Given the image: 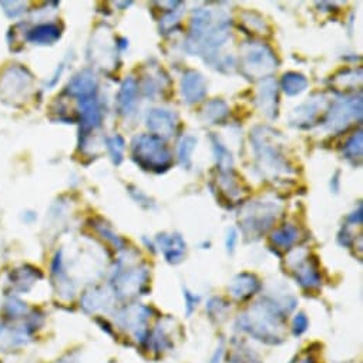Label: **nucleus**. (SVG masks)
Returning <instances> with one entry per match:
<instances>
[{
	"instance_id": "obj_1",
	"label": "nucleus",
	"mask_w": 363,
	"mask_h": 363,
	"mask_svg": "<svg viewBox=\"0 0 363 363\" xmlns=\"http://www.w3.org/2000/svg\"><path fill=\"white\" fill-rule=\"evenodd\" d=\"M284 313L279 305L268 301L255 303L241 319L242 329L265 343H281L279 332L284 328Z\"/></svg>"
},
{
	"instance_id": "obj_2",
	"label": "nucleus",
	"mask_w": 363,
	"mask_h": 363,
	"mask_svg": "<svg viewBox=\"0 0 363 363\" xmlns=\"http://www.w3.org/2000/svg\"><path fill=\"white\" fill-rule=\"evenodd\" d=\"M230 38V23L227 19L214 22L210 11L200 9L191 22L189 45L194 46V53L211 55L217 52Z\"/></svg>"
},
{
	"instance_id": "obj_3",
	"label": "nucleus",
	"mask_w": 363,
	"mask_h": 363,
	"mask_svg": "<svg viewBox=\"0 0 363 363\" xmlns=\"http://www.w3.org/2000/svg\"><path fill=\"white\" fill-rule=\"evenodd\" d=\"M133 157L144 169L161 172L171 165V154L164 141L152 134H144L133 141Z\"/></svg>"
},
{
	"instance_id": "obj_4",
	"label": "nucleus",
	"mask_w": 363,
	"mask_h": 363,
	"mask_svg": "<svg viewBox=\"0 0 363 363\" xmlns=\"http://www.w3.org/2000/svg\"><path fill=\"white\" fill-rule=\"evenodd\" d=\"M278 67L274 52L262 43H251L242 52V70L250 77H265Z\"/></svg>"
},
{
	"instance_id": "obj_5",
	"label": "nucleus",
	"mask_w": 363,
	"mask_h": 363,
	"mask_svg": "<svg viewBox=\"0 0 363 363\" xmlns=\"http://www.w3.org/2000/svg\"><path fill=\"white\" fill-rule=\"evenodd\" d=\"M278 208L269 203H259L250 207V211L244 213L242 227L248 235H259L265 233L277 220Z\"/></svg>"
},
{
	"instance_id": "obj_6",
	"label": "nucleus",
	"mask_w": 363,
	"mask_h": 363,
	"mask_svg": "<svg viewBox=\"0 0 363 363\" xmlns=\"http://www.w3.org/2000/svg\"><path fill=\"white\" fill-rule=\"evenodd\" d=\"M360 116H362L360 97L350 99V100H340L330 108L325 123L330 131H340V130H345L352 120H356V118L360 120Z\"/></svg>"
},
{
	"instance_id": "obj_7",
	"label": "nucleus",
	"mask_w": 363,
	"mask_h": 363,
	"mask_svg": "<svg viewBox=\"0 0 363 363\" xmlns=\"http://www.w3.org/2000/svg\"><path fill=\"white\" fill-rule=\"evenodd\" d=\"M148 281V272L145 269H128L117 275L114 289L121 298L137 295L143 291Z\"/></svg>"
},
{
	"instance_id": "obj_8",
	"label": "nucleus",
	"mask_w": 363,
	"mask_h": 363,
	"mask_svg": "<svg viewBox=\"0 0 363 363\" xmlns=\"http://www.w3.org/2000/svg\"><path fill=\"white\" fill-rule=\"evenodd\" d=\"M147 125L152 131V135L168 138L175 133L177 118L167 110H151L147 116Z\"/></svg>"
},
{
	"instance_id": "obj_9",
	"label": "nucleus",
	"mask_w": 363,
	"mask_h": 363,
	"mask_svg": "<svg viewBox=\"0 0 363 363\" xmlns=\"http://www.w3.org/2000/svg\"><path fill=\"white\" fill-rule=\"evenodd\" d=\"M254 144L255 150L258 154V160L261 161V167L268 171H272L274 174H278L281 171H285L286 162L282 160L277 148L271 144H268L265 140L261 141L255 134H254Z\"/></svg>"
},
{
	"instance_id": "obj_10",
	"label": "nucleus",
	"mask_w": 363,
	"mask_h": 363,
	"mask_svg": "<svg viewBox=\"0 0 363 363\" xmlns=\"http://www.w3.org/2000/svg\"><path fill=\"white\" fill-rule=\"evenodd\" d=\"M299 257V261H292V272L295 274L298 282L306 288L313 289L320 285V277L318 269L312 265L309 258H302L301 252H296Z\"/></svg>"
},
{
	"instance_id": "obj_11",
	"label": "nucleus",
	"mask_w": 363,
	"mask_h": 363,
	"mask_svg": "<svg viewBox=\"0 0 363 363\" xmlns=\"http://www.w3.org/2000/svg\"><path fill=\"white\" fill-rule=\"evenodd\" d=\"M257 103L261 108V111L268 117H275L278 110V90L277 83L274 79L268 77L264 80V83L259 86Z\"/></svg>"
},
{
	"instance_id": "obj_12",
	"label": "nucleus",
	"mask_w": 363,
	"mask_h": 363,
	"mask_svg": "<svg viewBox=\"0 0 363 363\" xmlns=\"http://www.w3.org/2000/svg\"><path fill=\"white\" fill-rule=\"evenodd\" d=\"M181 87H183V96L189 103H197L207 94V83L197 72H187L181 82Z\"/></svg>"
},
{
	"instance_id": "obj_13",
	"label": "nucleus",
	"mask_w": 363,
	"mask_h": 363,
	"mask_svg": "<svg viewBox=\"0 0 363 363\" xmlns=\"http://www.w3.org/2000/svg\"><path fill=\"white\" fill-rule=\"evenodd\" d=\"M157 242L169 264H178L183 261L186 252V242L179 235H158Z\"/></svg>"
},
{
	"instance_id": "obj_14",
	"label": "nucleus",
	"mask_w": 363,
	"mask_h": 363,
	"mask_svg": "<svg viewBox=\"0 0 363 363\" xmlns=\"http://www.w3.org/2000/svg\"><path fill=\"white\" fill-rule=\"evenodd\" d=\"M259 288H261V284L257 279V277L252 274H241L235 277L233 284L228 286L231 295L240 301H245L251 298L254 294L259 291Z\"/></svg>"
},
{
	"instance_id": "obj_15",
	"label": "nucleus",
	"mask_w": 363,
	"mask_h": 363,
	"mask_svg": "<svg viewBox=\"0 0 363 363\" xmlns=\"http://www.w3.org/2000/svg\"><path fill=\"white\" fill-rule=\"evenodd\" d=\"M137 93H138V84H137L135 79H133V77L127 79L123 83L121 90L117 97L118 110L121 114L128 116L134 111V108L137 106Z\"/></svg>"
},
{
	"instance_id": "obj_16",
	"label": "nucleus",
	"mask_w": 363,
	"mask_h": 363,
	"mask_svg": "<svg viewBox=\"0 0 363 363\" xmlns=\"http://www.w3.org/2000/svg\"><path fill=\"white\" fill-rule=\"evenodd\" d=\"M96 86H97V83H96L94 76L89 72H83L72 80V83L69 84V91L73 96L80 97L82 100L90 99V97H93V94L96 91Z\"/></svg>"
},
{
	"instance_id": "obj_17",
	"label": "nucleus",
	"mask_w": 363,
	"mask_h": 363,
	"mask_svg": "<svg viewBox=\"0 0 363 363\" xmlns=\"http://www.w3.org/2000/svg\"><path fill=\"white\" fill-rule=\"evenodd\" d=\"M60 36V30L55 25H42L30 32L29 39L38 45H52Z\"/></svg>"
},
{
	"instance_id": "obj_18",
	"label": "nucleus",
	"mask_w": 363,
	"mask_h": 363,
	"mask_svg": "<svg viewBox=\"0 0 363 363\" xmlns=\"http://www.w3.org/2000/svg\"><path fill=\"white\" fill-rule=\"evenodd\" d=\"M272 242L281 250H289L298 240V230L294 225H285L272 234Z\"/></svg>"
},
{
	"instance_id": "obj_19",
	"label": "nucleus",
	"mask_w": 363,
	"mask_h": 363,
	"mask_svg": "<svg viewBox=\"0 0 363 363\" xmlns=\"http://www.w3.org/2000/svg\"><path fill=\"white\" fill-rule=\"evenodd\" d=\"M308 87V80L298 73H286L282 77V89L288 96H296Z\"/></svg>"
},
{
	"instance_id": "obj_20",
	"label": "nucleus",
	"mask_w": 363,
	"mask_h": 363,
	"mask_svg": "<svg viewBox=\"0 0 363 363\" xmlns=\"http://www.w3.org/2000/svg\"><path fill=\"white\" fill-rule=\"evenodd\" d=\"M320 100V99H319ZM319 100H315L312 99L311 101L302 104L299 108L295 110V114H296V120H294L296 124H302V123H312L315 120V117L318 116L319 113V108H320V103Z\"/></svg>"
},
{
	"instance_id": "obj_21",
	"label": "nucleus",
	"mask_w": 363,
	"mask_h": 363,
	"mask_svg": "<svg viewBox=\"0 0 363 363\" xmlns=\"http://www.w3.org/2000/svg\"><path fill=\"white\" fill-rule=\"evenodd\" d=\"M228 116V107L221 100L210 101L204 108V118L211 124L223 121Z\"/></svg>"
},
{
	"instance_id": "obj_22",
	"label": "nucleus",
	"mask_w": 363,
	"mask_h": 363,
	"mask_svg": "<svg viewBox=\"0 0 363 363\" xmlns=\"http://www.w3.org/2000/svg\"><path fill=\"white\" fill-rule=\"evenodd\" d=\"M197 145V138L191 137V135H186L179 140L178 143V158L179 162L183 164L184 167H189L191 162V155L193 151L196 150Z\"/></svg>"
},
{
	"instance_id": "obj_23",
	"label": "nucleus",
	"mask_w": 363,
	"mask_h": 363,
	"mask_svg": "<svg viewBox=\"0 0 363 363\" xmlns=\"http://www.w3.org/2000/svg\"><path fill=\"white\" fill-rule=\"evenodd\" d=\"M346 158H360L362 157V133H356L352 138L346 143L343 150Z\"/></svg>"
},
{
	"instance_id": "obj_24",
	"label": "nucleus",
	"mask_w": 363,
	"mask_h": 363,
	"mask_svg": "<svg viewBox=\"0 0 363 363\" xmlns=\"http://www.w3.org/2000/svg\"><path fill=\"white\" fill-rule=\"evenodd\" d=\"M107 147L110 150L113 161L116 164H120L121 160H123V152H124V140L120 135H114L111 138H107Z\"/></svg>"
},
{
	"instance_id": "obj_25",
	"label": "nucleus",
	"mask_w": 363,
	"mask_h": 363,
	"mask_svg": "<svg viewBox=\"0 0 363 363\" xmlns=\"http://www.w3.org/2000/svg\"><path fill=\"white\" fill-rule=\"evenodd\" d=\"M214 150H216L217 162H218V167L221 168V171H230L231 165H233V158H231V154L228 152V150L224 148L220 143L214 144Z\"/></svg>"
},
{
	"instance_id": "obj_26",
	"label": "nucleus",
	"mask_w": 363,
	"mask_h": 363,
	"mask_svg": "<svg viewBox=\"0 0 363 363\" xmlns=\"http://www.w3.org/2000/svg\"><path fill=\"white\" fill-rule=\"evenodd\" d=\"M308 325H309L308 318H306L303 313H298V315L295 316L294 325H292V332H294V335H295V336H301L302 333H305L306 329H308Z\"/></svg>"
},
{
	"instance_id": "obj_27",
	"label": "nucleus",
	"mask_w": 363,
	"mask_h": 363,
	"mask_svg": "<svg viewBox=\"0 0 363 363\" xmlns=\"http://www.w3.org/2000/svg\"><path fill=\"white\" fill-rule=\"evenodd\" d=\"M184 296H186V303H187V313L190 315V313H191V311H193V309L197 306V303H199L200 298H199V296H194V295H191L189 291H186Z\"/></svg>"
},
{
	"instance_id": "obj_28",
	"label": "nucleus",
	"mask_w": 363,
	"mask_h": 363,
	"mask_svg": "<svg viewBox=\"0 0 363 363\" xmlns=\"http://www.w3.org/2000/svg\"><path fill=\"white\" fill-rule=\"evenodd\" d=\"M235 241H237V233H235L234 230H231V231L228 233V240H227V247H228V251H230V252L234 251Z\"/></svg>"
},
{
	"instance_id": "obj_29",
	"label": "nucleus",
	"mask_w": 363,
	"mask_h": 363,
	"mask_svg": "<svg viewBox=\"0 0 363 363\" xmlns=\"http://www.w3.org/2000/svg\"><path fill=\"white\" fill-rule=\"evenodd\" d=\"M223 353H224L223 346H220V349H217V352L214 353V357L211 359L210 363H220V360H221V357H223Z\"/></svg>"
},
{
	"instance_id": "obj_30",
	"label": "nucleus",
	"mask_w": 363,
	"mask_h": 363,
	"mask_svg": "<svg viewBox=\"0 0 363 363\" xmlns=\"http://www.w3.org/2000/svg\"><path fill=\"white\" fill-rule=\"evenodd\" d=\"M303 363H313V362H312V359H306Z\"/></svg>"
}]
</instances>
